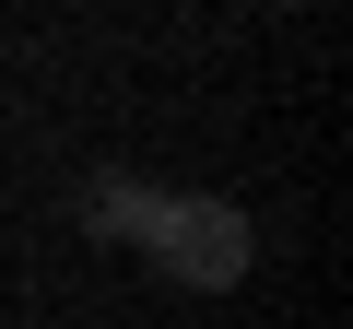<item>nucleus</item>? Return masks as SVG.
<instances>
[{
    "instance_id": "1",
    "label": "nucleus",
    "mask_w": 353,
    "mask_h": 329,
    "mask_svg": "<svg viewBox=\"0 0 353 329\" xmlns=\"http://www.w3.org/2000/svg\"><path fill=\"white\" fill-rule=\"evenodd\" d=\"M141 259H153L176 294H236V282L259 270V224H248L224 189H165V200H153Z\"/></svg>"
},
{
    "instance_id": "2",
    "label": "nucleus",
    "mask_w": 353,
    "mask_h": 329,
    "mask_svg": "<svg viewBox=\"0 0 353 329\" xmlns=\"http://www.w3.org/2000/svg\"><path fill=\"white\" fill-rule=\"evenodd\" d=\"M153 200H165V189H141V177H94V189H83V224H94L106 247H141V235H153Z\"/></svg>"
},
{
    "instance_id": "3",
    "label": "nucleus",
    "mask_w": 353,
    "mask_h": 329,
    "mask_svg": "<svg viewBox=\"0 0 353 329\" xmlns=\"http://www.w3.org/2000/svg\"><path fill=\"white\" fill-rule=\"evenodd\" d=\"M294 12H306V0H294Z\"/></svg>"
}]
</instances>
